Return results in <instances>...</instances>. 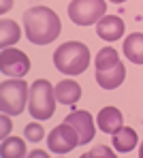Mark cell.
Returning a JSON list of instances; mask_svg holds the SVG:
<instances>
[{"mask_svg": "<svg viewBox=\"0 0 143 158\" xmlns=\"http://www.w3.org/2000/svg\"><path fill=\"white\" fill-rule=\"evenodd\" d=\"M24 28H26V39L34 45H49L62 32V24L56 11L43 4L30 6L24 11Z\"/></svg>", "mask_w": 143, "mask_h": 158, "instance_id": "6da1fadb", "label": "cell"}, {"mask_svg": "<svg viewBox=\"0 0 143 158\" xmlns=\"http://www.w3.org/2000/svg\"><path fill=\"white\" fill-rule=\"evenodd\" d=\"M54 64L64 75H81L90 66V49L81 41L62 43L54 52Z\"/></svg>", "mask_w": 143, "mask_h": 158, "instance_id": "7a4b0ae2", "label": "cell"}, {"mask_svg": "<svg viewBox=\"0 0 143 158\" xmlns=\"http://www.w3.org/2000/svg\"><path fill=\"white\" fill-rule=\"evenodd\" d=\"M56 88L47 79H36L30 85L28 111L34 120H49L56 111Z\"/></svg>", "mask_w": 143, "mask_h": 158, "instance_id": "3957f363", "label": "cell"}, {"mask_svg": "<svg viewBox=\"0 0 143 158\" xmlns=\"http://www.w3.org/2000/svg\"><path fill=\"white\" fill-rule=\"evenodd\" d=\"M30 98V85L24 79H6L0 83V109L4 115H19Z\"/></svg>", "mask_w": 143, "mask_h": 158, "instance_id": "277c9868", "label": "cell"}, {"mask_svg": "<svg viewBox=\"0 0 143 158\" xmlns=\"http://www.w3.org/2000/svg\"><path fill=\"white\" fill-rule=\"evenodd\" d=\"M107 2L105 0H73L68 4V17L75 26H92L105 17Z\"/></svg>", "mask_w": 143, "mask_h": 158, "instance_id": "5b68a950", "label": "cell"}, {"mask_svg": "<svg viewBox=\"0 0 143 158\" xmlns=\"http://www.w3.org/2000/svg\"><path fill=\"white\" fill-rule=\"evenodd\" d=\"M47 145L51 152L56 154H68L71 150H75L77 145H81L79 135L71 124H60L47 135Z\"/></svg>", "mask_w": 143, "mask_h": 158, "instance_id": "8992f818", "label": "cell"}, {"mask_svg": "<svg viewBox=\"0 0 143 158\" xmlns=\"http://www.w3.org/2000/svg\"><path fill=\"white\" fill-rule=\"evenodd\" d=\"M0 71L6 75V77L13 79H22L26 73L30 71V58L19 49H2L0 52Z\"/></svg>", "mask_w": 143, "mask_h": 158, "instance_id": "52a82bcc", "label": "cell"}, {"mask_svg": "<svg viewBox=\"0 0 143 158\" xmlns=\"http://www.w3.org/2000/svg\"><path fill=\"white\" fill-rule=\"evenodd\" d=\"M64 124H71V126L77 131L81 145H84V143H90V141L94 139V118H92L90 111L79 109V111L68 113V115L64 118Z\"/></svg>", "mask_w": 143, "mask_h": 158, "instance_id": "ba28073f", "label": "cell"}, {"mask_svg": "<svg viewBox=\"0 0 143 158\" xmlns=\"http://www.w3.org/2000/svg\"><path fill=\"white\" fill-rule=\"evenodd\" d=\"M98 128L107 135H115L120 128H124V115L117 107H103L96 115Z\"/></svg>", "mask_w": 143, "mask_h": 158, "instance_id": "9c48e42d", "label": "cell"}, {"mask_svg": "<svg viewBox=\"0 0 143 158\" xmlns=\"http://www.w3.org/2000/svg\"><path fill=\"white\" fill-rule=\"evenodd\" d=\"M96 34L103 39V41H120L124 36V22L117 17V15H105L98 24H96Z\"/></svg>", "mask_w": 143, "mask_h": 158, "instance_id": "30bf717a", "label": "cell"}, {"mask_svg": "<svg viewBox=\"0 0 143 158\" xmlns=\"http://www.w3.org/2000/svg\"><path fill=\"white\" fill-rule=\"evenodd\" d=\"M124 77H126V69H124V64L120 62L117 66L109 69V71H100V73H96V83H98L103 90H115V88L122 85Z\"/></svg>", "mask_w": 143, "mask_h": 158, "instance_id": "8fae6325", "label": "cell"}, {"mask_svg": "<svg viewBox=\"0 0 143 158\" xmlns=\"http://www.w3.org/2000/svg\"><path fill=\"white\" fill-rule=\"evenodd\" d=\"M56 98L62 105H75L81 98V85L73 79H64L56 85Z\"/></svg>", "mask_w": 143, "mask_h": 158, "instance_id": "7c38bea8", "label": "cell"}, {"mask_svg": "<svg viewBox=\"0 0 143 158\" xmlns=\"http://www.w3.org/2000/svg\"><path fill=\"white\" fill-rule=\"evenodd\" d=\"M124 53L133 64H143V32H133L124 39Z\"/></svg>", "mask_w": 143, "mask_h": 158, "instance_id": "4fadbf2b", "label": "cell"}, {"mask_svg": "<svg viewBox=\"0 0 143 158\" xmlns=\"http://www.w3.org/2000/svg\"><path fill=\"white\" fill-rule=\"evenodd\" d=\"M19 39H22V28L17 22H13V19H2L0 22V45H2V49H9Z\"/></svg>", "mask_w": 143, "mask_h": 158, "instance_id": "5bb4252c", "label": "cell"}, {"mask_svg": "<svg viewBox=\"0 0 143 158\" xmlns=\"http://www.w3.org/2000/svg\"><path fill=\"white\" fill-rule=\"evenodd\" d=\"M139 143V137H137V131L135 128H120V131L113 135V148L117 152H130L135 150V145Z\"/></svg>", "mask_w": 143, "mask_h": 158, "instance_id": "9a60e30c", "label": "cell"}, {"mask_svg": "<svg viewBox=\"0 0 143 158\" xmlns=\"http://www.w3.org/2000/svg\"><path fill=\"white\" fill-rule=\"evenodd\" d=\"M0 154L2 158H26V141L19 139V137H6L2 139V145H0Z\"/></svg>", "mask_w": 143, "mask_h": 158, "instance_id": "2e32d148", "label": "cell"}, {"mask_svg": "<svg viewBox=\"0 0 143 158\" xmlns=\"http://www.w3.org/2000/svg\"><path fill=\"white\" fill-rule=\"evenodd\" d=\"M122 60H120V56L115 52L113 47H103L98 56H96V60H94V64H96V73H100V71H109V69H113L117 66Z\"/></svg>", "mask_w": 143, "mask_h": 158, "instance_id": "e0dca14e", "label": "cell"}, {"mask_svg": "<svg viewBox=\"0 0 143 158\" xmlns=\"http://www.w3.org/2000/svg\"><path fill=\"white\" fill-rule=\"evenodd\" d=\"M24 135H26V141H43V137H45V128H43V124H36V122H30L26 124V128H24Z\"/></svg>", "mask_w": 143, "mask_h": 158, "instance_id": "ac0fdd59", "label": "cell"}, {"mask_svg": "<svg viewBox=\"0 0 143 158\" xmlns=\"http://www.w3.org/2000/svg\"><path fill=\"white\" fill-rule=\"evenodd\" d=\"M79 158H117V156L111 152V148H107V145H94L90 152L81 154Z\"/></svg>", "mask_w": 143, "mask_h": 158, "instance_id": "d6986e66", "label": "cell"}, {"mask_svg": "<svg viewBox=\"0 0 143 158\" xmlns=\"http://www.w3.org/2000/svg\"><path fill=\"white\" fill-rule=\"evenodd\" d=\"M0 124H2V132H0V135H2V139H6V137H9V132H11V128H13V122H11V118H9V115H4V113H2Z\"/></svg>", "mask_w": 143, "mask_h": 158, "instance_id": "ffe728a7", "label": "cell"}, {"mask_svg": "<svg viewBox=\"0 0 143 158\" xmlns=\"http://www.w3.org/2000/svg\"><path fill=\"white\" fill-rule=\"evenodd\" d=\"M26 158H49V154L43 152V150H32V152H28V156H26Z\"/></svg>", "mask_w": 143, "mask_h": 158, "instance_id": "44dd1931", "label": "cell"}, {"mask_svg": "<svg viewBox=\"0 0 143 158\" xmlns=\"http://www.w3.org/2000/svg\"><path fill=\"white\" fill-rule=\"evenodd\" d=\"M11 6H13V2H11V0H4V2H2V13H4V11H9Z\"/></svg>", "mask_w": 143, "mask_h": 158, "instance_id": "7402d4cb", "label": "cell"}, {"mask_svg": "<svg viewBox=\"0 0 143 158\" xmlns=\"http://www.w3.org/2000/svg\"><path fill=\"white\" fill-rule=\"evenodd\" d=\"M139 158H143V141H141V148H139Z\"/></svg>", "mask_w": 143, "mask_h": 158, "instance_id": "603a6c76", "label": "cell"}]
</instances>
